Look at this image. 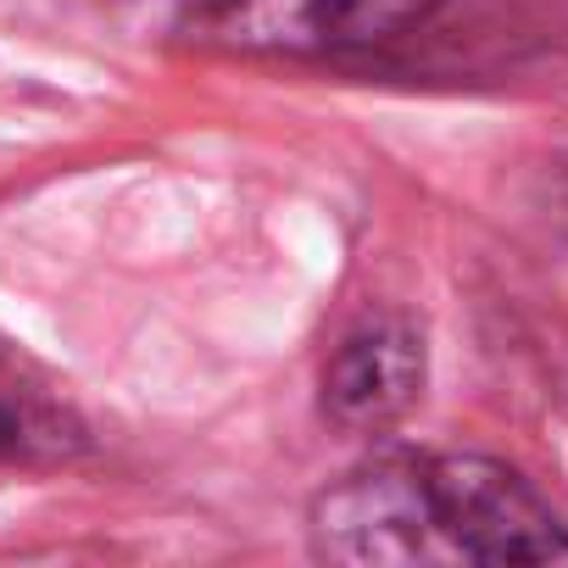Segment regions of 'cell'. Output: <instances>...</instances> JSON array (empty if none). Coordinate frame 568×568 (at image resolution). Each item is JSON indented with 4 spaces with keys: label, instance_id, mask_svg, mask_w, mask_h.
Here are the masks:
<instances>
[{
    "label": "cell",
    "instance_id": "6da1fadb",
    "mask_svg": "<svg viewBox=\"0 0 568 568\" xmlns=\"http://www.w3.org/2000/svg\"><path fill=\"white\" fill-rule=\"evenodd\" d=\"M313 546L335 562H568V529L501 463H379L324 490Z\"/></svg>",
    "mask_w": 568,
    "mask_h": 568
},
{
    "label": "cell",
    "instance_id": "7a4b0ae2",
    "mask_svg": "<svg viewBox=\"0 0 568 568\" xmlns=\"http://www.w3.org/2000/svg\"><path fill=\"white\" fill-rule=\"evenodd\" d=\"M446 0H206V34L240 51H357L429 23Z\"/></svg>",
    "mask_w": 568,
    "mask_h": 568
},
{
    "label": "cell",
    "instance_id": "3957f363",
    "mask_svg": "<svg viewBox=\"0 0 568 568\" xmlns=\"http://www.w3.org/2000/svg\"><path fill=\"white\" fill-rule=\"evenodd\" d=\"M418 396H424V341L407 324L357 329L324 374V407L346 429H385Z\"/></svg>",
    "mask_w": 568,
    "mask_h": 568
},
{
    "label": "cell",
    "instance_id": "277c9868",
    "mask_svg": "<svg viewBox=\"0 0 568 568\" xmlns=\"http://www.w3.org/2000/svg\"><path fill=\"white\" fill-rule=\"evenodd\" d=\"M7 446H18V418L0 413V452H7Z\"/></svg>",
    "mask_w": 568,
    "mask_h": 568
}]
</instances>
